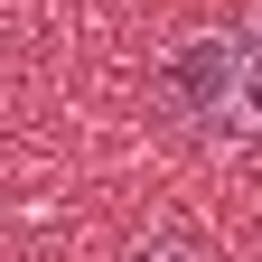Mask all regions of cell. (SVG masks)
<instances>
[{"instance_id":"cell-1","label":"cell","mask_w":262,"mask_h":262,"mask_svg":"<svg viewBox=\"0 0 262 262\" xmlns=\"http://www.w3.org/2000/svg\"><path fill=\"white\" fill-rule=\"evenodd\" d=\"M159 103H169L196 141L253 150L262 141V19H225L159 66Z\"/></svg>"},{"instance_id":"cell-2","label":"cell","mask_w":262,"mask_h":262,"mask_svg":"<svg viewBox=\"0 0 262 262\" xmlns=\"http://www.w3.org/2000/svg\"><path fill=\"white\" fill-rule=\"evenodd\" d=\"M131 262H206V253H196L187 234H159V244H141V253H131Z\"/></svg>"}]
</instances>
